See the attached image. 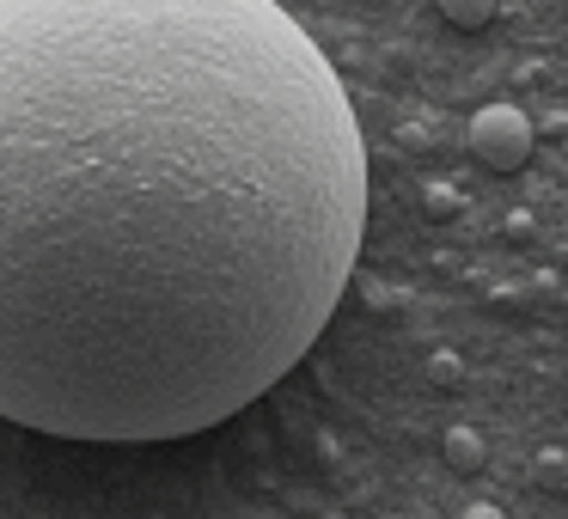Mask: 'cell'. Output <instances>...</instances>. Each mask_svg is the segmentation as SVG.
<instances>
[{"mask_svg": "<svg viewBox=\"0 0 568 519\" xmlns=\"http://www.w3.org/2000/svg\"><path fill=\"white\" fill-rule=\"evenodd\" d=\"M367 141L275 0H0V421L221 428L343 306Z\"/></svg>", "mask_w": 568, "mask_h": 519, "instance_id": "cell-1", "label": "cell"}, {"mask_svg": "<svg viewBox=\"0 0 568 519\" xmlns=\"http://www.w3.org/2000/svg\"><path fill=\"white\" fill-rule=\"evenodd\" d=\"M470 153L489 172H519L531 160V116L519 104H483L470 116Z\"/></svg>", "mask_w": 568, "mask_h": 519, "instance_id": "cell-2", "label": "cell"}, {"mask_svg": "<svg viewBox=\"0 0 568 519\" xmlns=\"http://www.w3.org/2000/svg\"><path fill=\"white\" fill-rule=\"evenodd\" d=\"M495 7H501V0H440V13L453 19L458 31H483L495 19Z\"/></svg>", "mask_w": 568, "mask_h": 519, "instance_id": "cell-3", "label": "cell"}, {"mask_svg": "<svg viewBox=\"0 0 568 519\" xmlns=\"http://www.w3.org/2000/svg\"><path fill=\"white\" fill-rule=\"evenodd\" d=\"M446 465H453V470H477L483 465V434L477 428H453V434H446Z\"/></svg>", "mask_w": 568, "mask_h": 519, "instance_id": "cell-4", "label": "cell"}, {"mask_svg": "<svg viewBox=\"0 0 568 519\" xmlns=\"http://www.w3.org/2000/svg\"><path fill=\"white\" fill-rule=\"evenodd\" d=\"M428 379H434V385H458V379H465L458 355H434V360H428Z\"/></svg>", "mask_w": 568, "mask_h": 519, "instance_id": "cell-5", "label": "cell"}, {"mask_svg": "<svg viewBox=\"0 0 568 519\" xmlns=\"http://www.w3.org/2000/svg\"><path fill=\"white\" fill-rule=\"evenodd\" d=\"M428 208L446 214V208H453V190H446V184H428Z\"/></svg>", "mask_w": 568, "mask_h": 519, "instance_id": "cell-6", "label": "cell"}, {"mask_svg": "<svg viewBox=\"0 0 568 519\" xmlns=\"http://www.w3.org/2000/svg\"><path fill=\"white\" fill-rule=\"evenodd\" d=\"M458 519H507V513H501V507H483V501H477L470 513H458Z\"/></svg>", "mask_w": 568, "mask_h": 519, "instance_id": "cell-7", "label": "cell"}, {"mask_svg": "<svg viewBox=\"0 0 568 519\" xmlns=\"http://www.w3.org/2000/svg\"><path fill=\"white\" fill-rule=\"evenodd\" d=\"M331 519H336V513H331Z\"/></svg>", "mask_w": 568, "mask_h": 519, "instance_id": "cell-8", "label": "cell"}]
</instances>
